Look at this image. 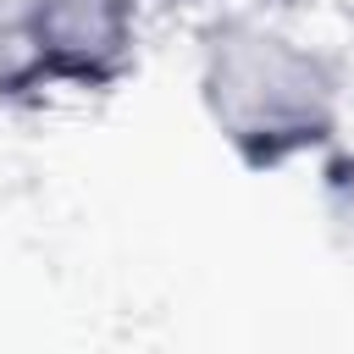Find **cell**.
<instances>
[{
    "mask_svg": "<svg viewBox=\"0 0 354 354\" xmlns=\"http://www.w3.org/2000/svg\"><path fill=\"white\" fill-rule=\"evenodd\" d=\"M199 100L249 171H277L337 144L343 72L260 17H216L199 33Z\"/></svg>",
    "mask_w": 354,
    "mask_h": 354,
    "instance_id": "obj_1",
    "label": "cell"
},
{
    "mask_svg": "<svg viewBox=\"0 0 354 354\" xmlns=\"http://www.w3.org/2000/svg\"><path fill=\"white\" fill-rule=\"evenodd\" d=\"M6 28L28 55L33 94H100L138 61V0H28Z\"/></svg>",
    "mask_w": 354,
    "mask_h": 354,
    "instance_id": "obj_2",
    "label": "cell"
},
{
    "mask_svg": "<svg viewBox=\"0 0 354 354\" xmlns=\"http://www.w3.org/2000/svg\"><path fill=\"white\" fill-rule=\"evenodd\" d=\"M321 216L332 243L354 260V149H332L321 166Z\"/></svg>",
    "mask_w": 354,
    "mask_h": 354,
    "instance_id": "obj_3",
    "label": "cell"
},
{
    "mask_svg": "<svg viewBox=\"0 0 354 354\" xmlns=\"http://www.w3.org/2000/svg\"><path fill=\"white\" fill-rule=\"evenodd\" d=\"M28 100H39V94H33L28 55H22L17 33L0 22V111H17V105H28Z\"/></svg>",
    "mask_w": 354,
    "mask_h": 354,
    "instance_id": "obj_4",
    "label": "cell"
}]
</instances>
